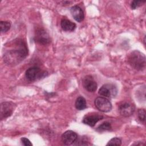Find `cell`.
<instances>
[{
	"label": "cell",
	"instance_id": "obj_1",
	"mask_svg": "<svg viewBox=\"0 0 146 146\" xmlns=\"http://www.w3.org/2000/svg\"><path fill=\"white\" fill-rule=\"evenodd\" d=\"M4 46L3 58L7 64L17 65L23 60L28 55L27 46L23 39H14Z\"/></svg>",
	"mask_w": 146,
	"mask_h": 146
},
{
	"label": "cell",
	"instance_id": "obj_2",
	"mask_svg": "<svg viewBox=\"0 0 146 146\" xmlns=\"http://www.w3.org/2000/svg\"><path fill=\"white\" fill-rule=\"evenodd\" d=\"M128 62L131 67L136 70L142 71L145 68V56L139 50H134L128 55Z\"/></svg>",
	"mask_w": 146,
	"mask_h": 146
},
{
	"label": "cell",
	"instance_id": "obj_3",
	"mask_svg": "<svg viewBox=\"0 0 146 146\" xmlns=\"http://www.w3.org/2000/svg\"><path fill=\"white\" fill-rule=\"evenodd\" d=\"M47 75V72L42 70L38 67H31L29 68L25 73L26 78L30 82L36 81L44 78Z\"/></svg>",
	"mask_w": 146,
	"mask_h": 146
},
{
	"label": "cell",
	"instance_id": "obj_4",
	"mask_svg": "<svg viewBox=\"0 0 146 146\" xmlns=\"http://www.w3.org/2000/svg\"><path fill=\"white\" fill-rule=\"evenodd\" d=\"M117 93V88L115 85L107 83L103 85L99 90V94L104 98H111L115 97Z\"/></svg>",
	"mask_w": 146,
	"mask_h": 146
},
{
	"label": "cell",
	"instance_id": "obj_5",
	"mask_svg": "<svg viewBox=\"0 0 146 146\" xmlns=\"http://www.w3.org/2000/svg\"><path fill=\"white\" fill-rule=\"evenodd\" d=\"M15 107L16 105L11 102H3L1 103L0 107L1 120H3L10 116L14 111Z\"/></svg>",
	"mask_w": 146,
	"mask_h": 146
},
{
	"label": "cell",
	"instance_id": "obj_6",
	"mask_svg": "<svg viewBox=\"0 0 146 146\" xmlns=\"http://www.w3.org/2000/svg\"><path fill=\"white\" fill-rule=\"evenodd\" d=\"M94 104L96 108L103 112H108L112 109L111 103L108 99L104 97H97L95 99Z\"/></svg>",
	"mask_w": 146,
	"mask_h": 146
},
{
	"label": "cell",
	"instance_id": "obj_7",
	"mask_svg": "<svg viewBox=\"0 0 146 146\" xmlns=\"http://www.w3.org/2000/svg\"><path fill=\"white\" fill-rule=\"evenodd\" d=\"M34 39L36 42L43 45L48 44L50 42V38L48 34L42 28L38 29L36 30Z\"/></svg>",
	"mask_w": 146,
	"mask_h": 146
},
{
	"label": "cell",
	"instance_id": "obj_8",
	"mask_svg": "<svg viewBox=\"0 0 146 146\" xmlns=\"http://www.w3.org/2000/svg\"><path fill=\"white\" fill-rule=\"evenodd\" d=\"M83 87L88 92H94L97 89V83L91 75L86 76L82 82Z\"/></svg>",
	"mask_w": 146,
	"mask_h": 146
},
{
	"label": "cell",
	"instance_id": "obj_9",
	"mask_svg": "<svg viewBox=\"0 0 146 146\" xmlns=\"http://www.w3.org/2000/svg\"><path fill=\"white\" fill-rule=\"evenodd\" d=\"M61 139L64 145H70L72 144L77 140L78 135L75 132L71 130H68L62 134Z\"/></svg>",
	"mask_w": 146,
	"mask_h": 146
},
{
	"label": "cell",
	"instance_id": "obj_10",
	"mask_svg": "<svg viewBox=\"0 0 146 146\" xmlns=\"http://www.w3.org/2000/svg\"><path fill=\"white\" fill-rule=\"evenodd\" d=\"M135 111V107L133 104L124 102L120 104L119 106V111L121 115L124 117L131 116Z\"/></svg>",
	"mask_w": 146,
	"mask_h": 146
},
{
	"label": "cell",
	"instance_id": "obj_11",
	"mask_svg": "<svg viewBox=\"0 0 146 146\" xmlns=\"http://www.w3.org/2000/svg\"><path fill=\"white\" fill-rule=\"evenodd\" d=\"M103 118V116L98 113H92L86 115L83 117L82 122L90 127H94L98 121L102 120Z\"/></svg>",
	"mask_w": 146,
	"mask_h": 146
},
{
	"label": "cell",
	"instance_id": "obj_12",
	"mask_svg": "<svg viewBox=\"0 0 146 146\" xmlns=\"http://www.w3.org/2000/svg\"><path fill=\"white\" fill-rule=\"evenodd\" d=\"M70 12L74 19L76 20L77 22H80L83 21L84 18V13L82 8L79 6L75 5L71 7L70 9Z\"/></svg>",
	"mask_w": 146,
	"mask_h": 146
},
{
	"label": "cell",
	"instance_id": "obj_13",
	"mask_svg": "<svg viewBox=\"0 0 146 146\" xmlns=\"http://www.w3.org/2000/svg\"><path fill=\"white\" fill-rule=\"evenodd\" d=\"M60 26L62 29L65 31H73L76 27L75 23L66 18H63L61 20Z\"/></svg>",
	"mask_w": 146,
	"mask_h": 146
},
{
	"label": "cell",
	"instance_id": "obj_14",
	"mask_svg": "<svg viewBox=\"0 0 146 146\" xmlns=\"http://www.w3.org/2000/svg\"><path fill=\"white\" fill-rule=\"evenodd\" d=\"M75 108L78 110H83L87 107L86 99L82 96H79L75 102Z\"/></svg>",
	"mask_w": 146,
	"mask_h": 146
},
{
	"label": "cell",
	"instance_id": "obj_15",
	"mask_svg": "<svg viewBox=\"0 0 146 146\" xmlns=\"http://www.w3.org/2000/svg\"><path fill=\"white\" fill-rule=\"evenodd\" d=\"M111 129V125L110 123L108 121H105L102 123L96 129L97 131L99 132L104 131H108Z\"/></svg>",
	"mask_w": 146,
	"mask_h": 146
},
{
	"label": "cell",
	"instance_id": "obj_16",
	"mask_svg": "<svg viewBox=\"0 0 146 146\" xmlns=\"http://www.w3.org/2000/svg\"><path fill=\"white\" fill-rule=\"evenodd\" d=\"M11 24L8 21H1L0 22V28L1 33H6L9 31L10 29Z\"/></svg>",
	"mask_w": 146,
	"mask_h": 146
},
{
	"label": "cell",
	"instance_id": "obj_17",
	"mask_svg": "<svg viewBox=\"0 0 146 146\" xmlns=\"http://www.w3.org/2000/svg\"><path fill=\"white\" fill-rule=\"evenodd\" d=\"M121 144V140L119 137H113L111 139L108 143L107 144V145H120Z\"/></svg>",
	"mask_w": 146,
	"mask_h": 146
},
{
	"label": "cell",
	"instance_id": "obj_18",
	"mask_svg": "<svg viewBox=\"0 0 146 146\" xmlns=\"http://www.w3.org/2000/svg\"><path fill=\"white\" fill-rule=\"evenodd\" d=\"M138 117L139 120L143 122V123H145V111L144 109H139L138 110Z\"/></svg>",
	"mask_w": 146,
	"mask_h": 146
},
{
	"label": "cell",
	"instance_id": "obj_19",
	"mask_svg": "<svg viewBox=\"0 0 146 146\" xmlns=\"http://www.w3.org/2000/svg\"><path fill=\"white\" fill-rule=\"evenodd\" d=\"M145 2V1H133L131 2V7L132 9L135 10L136 9H137V7H140V6H141L143 5V3H144Z\"/></svg>",
	"mask_w": 146,
	"mask_h": 146
},
{
	"label": "cell",
	"instance_id": "obj_20",
	"mask_svg": "<svg viewBox=\"0 0 146 146\" xmlns=\"http://www.w3.org/2000/svg\"><path fill=\"white\" fill-rule=\"evenodd\" d=\"M21 143L23 145L25 146H31L33 145L30 141L26 137L21 138Z\"/></svg>",
	"mask_w": 146,
	"mask_h": 146
}]
</instances>
